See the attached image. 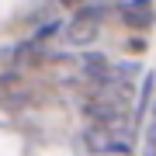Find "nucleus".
<instances>
[{"mask_svg": "<svg viewBox=\"0 0 156 156\" xmlns=\"http://www.w3.org/2000/svg\"><path fill=\"white\" fill-rule=\"evenodd\" d=\"M115 14V0H83L76 11L66 14V24H62V45L73 52L80 49H94L97 38L104 35L108 21Z\"/></svg>", "mask_w": 156, "mask_h": 156, "instance_id": "obj_1", "label": "nucleus"}, {"mask_svg": "<svg viewBox=\"0 0 156 156\" xmlns=\"http://www.w3.org/2000/svg\"><path fill=\"white\" fill-rule=\"evenodd\" d=\"M111 21H118L128 35H149L156 28V7H135L128 0H115Z\"/></svg>", "mask_w": 156, "mask_h": 156, "instance_id": "obj_2", "label": "nucleus"}, {"mask_svg": "<svg viewBox=\"0 0 156 156\" xmlns=\"http://www.w3.org/2000/svg\"><path fill=\"white\" fill-rule=\"evenodd\" d=\"M62 24H66V17L62 14H49V17H42L38 24H31L24 35H31L38 45H56L62 38Z\"/></svg>", "mask_w": 156, "mask_h": 156, "instance_id": "obj_3", "label": "nucleus"}, {"mask_svg": "<svg viewBox=\"0 0 156 156\" xmlns=\"http://www.w3.org/2000/svg\"><path fill=\"white\" fill-rule=\"evenodd\" d=\"M122 52L128 59L146 56V52H149V35H125V38H122Z\"/></svg>", "mask_w": 156, "mask_h": 156, "instance_id": "obj_4", "label": "nucleus"}, {"mask_svg": "<svg viewBox=\"0 0 156 156\" xmlns=\"http://www.w3.org/2000/svg\"><path fill=\"white\" fill-rule=\"evenodd\" d=\"M146 118H149V122H146V149L156 153V101L149 104V115Z\"/></svg>", "mask_w": 156, "mask_h": 156, "instance_id": "obj_5", "label": "nucleus"}, {"mask_svg": "<svg viewBox=\"0 0 156 156\" xmlns=\"http://www.w3.org/2000/svg\"><path fill=\"white\" fill-rule=\"evenodd\" d=\"M52 7H56V11H62V14H69V11H76L80 4H83V0H49Z\"/></svg>", "mask_w": 156, "mask_h": 156, "instance_id": "obj_6", "label": "nucleus"}, {"mask_svg": "<svg viewBox=\"0 0 156 156\" xmlns=\"http://www.w3.org/2000/svg\"><path fill=\"white\" fill-rule=\"evenodd\" d=\"M128 4H135V7H156V0H128Z\"/></svg>", "mask_w": 156, "mask_h": 156, "instance_id": "obj_7", "label": "nucleus"}]
</instances>
